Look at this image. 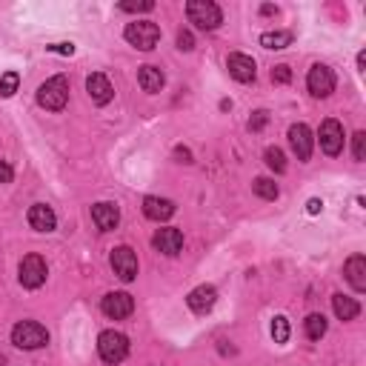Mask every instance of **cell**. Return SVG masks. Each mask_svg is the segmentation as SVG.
<instances>
[{
  "instance_id": "6da1fadb",
  "label": "cell",
  "mask_w": 366,
  "mask_h": 366,
  "mask_svg": "<svg viewBox=\"0 0 366 366\" xmlns=\"http://www.w3.org/2000/svg\"><path fill=\"white\" fill-rule=\"evenodd\" d=\"M186 15H189V23H195L198 29L203 32H212L224 23V12L217 4H212V0H189L186 4Z\"/></svg>"
},
{
  "instance_id": "7a4b0ae2",
  "label": "cell",
  "mask_w": 366,
  "mask_h": 366,
  "mask_svg": "<svg viewBox=\"0 0 366 366\" xmlns=\"http://www.w3.org/2000/svg\"><path fill=\"white\" fill-rule=\"evenodd\" d=\"M66 101H69V81H66L63 75L49 78V81L38 89V103H40L43 109H49V112H60V109L66 106Z\"/></svg>"
},
{
  "instance_id": "3957f363",
  "label": "cell",
  "mask_w": 366,
  "mask_h": 366,
  "mask_svg": "<svg viewBox=\"0 0 366 366\" xmlns=\"http://www.w3.org/2000/svg\"><path fill=\"white\" fill-rule=\"evenodd\" d=\"M123 38H126L135 49H140V52H152V49L158 46V40H161V29H158V23H152V21H135V23L126 26Z\"/></svg>"
},
{
  "instance_id": "277c9868",
  "label": "cell",
  "mask_w": 366,
  "mask_h": 366,
  "mask_svg": "<svg viewBox=\"0 0 366 366\" xmlns=\"http://www.w3.org/2000/svg\"><path fill=\"white\" fill-rule=\"evenodd\" d=\"M12 343L18 349H40L49 343V332L46 326H40L38 321H21L15 329H12Z\"/></svg>"
},
{
  "instance_id": "5b68a950",
  "label": "cell",
  "mask_w": 366,
  "mask_h": 366,
  "mask_svg": "<svg viewBox=\"0 0 366 366\" xmlns=\"http://www.w3.org/2000/svg\"><path fill=\"white\" fill-rule=\"evenodd\" d=\"M98 352H101V358H103V363H120L126 355H129V338L123 335V332H115V329H109V332H103L101 338H98Z\"/></svg>"
},
{
  "instance_id": "8992f818",
  "label": "cell",
  "mask_w": 366,
  "mask_h": 366,
  "mask_svg": "<svg viewBox=\"0 0 366 366\" xmlns=\"http://www.w3.org/2000/svg\"><path fill=\"white\" fill-rule=\"evenodd\" d=\"M307 86L312 92V98H329L335 92V75H332V69L324 66V63H315L309 69V75H307Z\"/></svg>"
},
{
  "instance_id": "52a82bcc",
  "label": "cell",
  "mask_w": 366,
  "mask_h": 366,
  "mask_svg": "<svg viewBox=\"0 0 366 366\" xmlns=\"http://www.w3.org/2000/svg\"><path fill=\"white\" fill-rule=\"evenodd\" d=\"M46 275H49V269H46V261L40 258V255H26L23 261H21V283L26 286V289H38V286H43L46 283Z\"/></svg>"
},
{
  "instance_id": "ba28073f",
  "label": "cell",
  "mask_w": 366,
  "mask_h": 366,
  "mask_svg": "<svg viewBox=\"0 0 366 366\" xmlns=\"http://www.w3.org/2000/svg\"><path fill=\"white\" fill-rule=\"evenodd\" d=\"M101 309H103L106 318L123 321V318H129L135 312V298L129 295V292H109V295L103 298V304H101Z\"/></svg>"
},
{
  "instance_id": "9c48e42d",
  "label": "cell",
  "mask_w": 366,
  "mask_h": 366,
  "mask_svg": "<svg viewBox=\"0 0 366 366\" xmlns=\"http://www.w3.org/2000/svg\"><path fill=\"white\" fill-rule=\"evenodd\" d=\"M318 137H321V149H324L329 158H335V155L343 152V126H341L335 118H329V120L321 123Z\"/></svg>"
},
{
  "instance_id": "30bf717a",
  "label": "cell",
  "mask_w": 366,
  "mask_h": 366,
  "mask_svg": "<svg viewBox=\"0 0 366 366\" xmlns=\"http://www.w3.org/2000/svg\"><path fill=\"white\" fill-rule=\"evenodd\" d=\"M112 269H115V275L120 278V280H135L137 278V255L129 249V246H118V249H112Z\"/></svg>"
},
{
  "instance_id": "8fae6325",
  "label": "cell",
  "mask_w": 366,
  "mask_h": 366,
  "mask_svg": "<svg viewBox=\"0 0 366 366\" xmlns=\"http://www.w3.org/2000/svg\"><path fill=\"white\" fill-rule=\"evenodd\" d=\"M289 143H292V152L298 155V161H309L312 158V132L307 123H295L289 129Z\"/></svg>"
},
{
  "instance_id": "7c38bea8",
  "label": "cell",
  "mask_w": 366,
  "mask_h": 366,
  "mask_svg": "<svg viewBox=\"0 0 366 366\" xmlns=\"http://www.w3.org/2000/svg\"><path fill=\"white\" fill-rule=\"evenodd\" d=\"M227 66H229V75H232L238 84H252V81H255V75H258L255 60H252L249 55H241V52L229 55Z\"/></svg>"
},
{
  "instance_id": "4fadbf2b",
  "label": "cell",
  "mask_w": 366,
  "mask_h": 366,
  "mask_svg": "<svg viewBox=\"0 0 366 366\" xmlns=\"http://www.w3.org/2000/svg\"><path fill=\"white\" fill-rule=\"evenodd\" d=\"M152 246H155L158 252H164V255L175 258V255L183 249V232H181V229H172V227L158 229V232H155V238H152Z\"/></svg>"
},
{
  "instance_id": "5bb4252c",
  "label": "cell",
  "mask_w": 366,
  "mask_h": 366,
  "mask_svg": "<svg viewBox=\"0 0 366 366\" xmlns=\"http://www.w3.org/2000/svg\"><path fill=\"white\" fill-rule=\"evenodd\" d=\"M86 89H89V98L98 106H106L115 98V89H112V84H109V78L103 75V72H92V75L86 78Z\"/></svg>"
},
{
  "instance_id": "9a60e30c",
  "label": "cell",
  "mask_w": 366,
  "mask_h": 366,
  "mask_svg": "<svg viewBox=\"0 0 366 366\" xmlns=\"http://www.w3.org/2000/svg\"><path fill=\"white\" fill-rule=\"evenodd\" d=\"M92 221L101 232H112L120 224V209L115 203H95L92 206Z\"/></svg>"
},
{
  "instance_id": "2e32d148",
  "label": "cell",
  "mask_w": 366,
  "mask_h": 366,
  "mask_svg": "<svg viewBox=\"0 0 366 366\" xmlns=\"http://www.w3.org/2000/svg\"><path fill=\"white\" fill-rule=\"evenodd\" d=\"M186 304H189V309L192 312H198V315H203V312H209L215 304H217V292H215V286H198V289H192L189 292V298H186Z\"/></svg>"
},
{
  "instance_id": "e0dca14e",
  "label": "cell",
  "mask_w": 366,
  "mask_h": 366,
  "mask_svg": "<svg viewBox=\"0 0 366 366\" xmlns=\"http://www.w3.org/2000/svg\"><path fill=\"white\" fill-rule=\"evenodd\" d=\"M29 227H32L35 232H52V229L57 227V217H55L52 206L35 203V206L29 209Z\"/></svg>"
},
{
  "instance_id": "ac0fdd59",
  "label": "cell",
  "mask_w": 366,
  "mask_h": 366,
  "mask_svg": "<svg viewBox=\"0 0 366 366\" xmlns=\"http://www.w3.org/2000/svg\"><path fill=\"white\" fill-rule=\"evenodd\" d=\"M143 215L149 217V221H169L175 215V203L166 200V198H143Z\"/></svg>"
},
{
  "instance_id": "d6986e66",
  "label": "cell",
  "mask_w": 366,
  "mask_h": 366,
  "mask_svg": "<svg viewBox=\"0 0 366 366\" xmlns=\"http://www.w3.org/2000/svg\"><path fill=\"white\" fill-rule=\"evenodd\" d=\"M343 275L355 292H366V258L363 255H352L343 266Z\"/></svg>"
},
{
  "instance_id": "ffe728a7",
  "label": "cell",
  "mask_w": 366,
  "mask_h": 366,
  "mask_svg": "<svg viewBox=\"0 0 366 366\" xmlns=\"http://www.w3.org/2000/svg\"><path fill=\"white\" fill-rule=\"evenodd\" d=\"M137 84H140V89H143V92L155 95V92H161V89H164L166 78H164V72H161L158 66H140V69H137Z\"/></svg>"
},
{
  "instance_id": "44dd1931",
  "label": "cell",
  "mask_w": 366,
  "mask_h": 366,
  "mask_svg": "<svg viewBox=\"0 0 366 366\" xmlns=\"http://www.w3.org/2000/svg\"><path fill=\"white\" fill-rule=\"evenodd\" d=\"M332 309H335V315L341 321H355L360 315V304L355 298H349V295H335L332 298Z\"/></svg>"
},
{
  "instance_id": "7402d4cb",
  "label": "cell",
  "mask_w": 366,
  "mask_h": 366,
  "mask_svg": "<svg viewBox=\"0 0 366 366\" xmlns=\"http://www.w3.org/2000/svg\"><path fill=\"white\" fill-rule=\"evenodd\" d=\"M304 329H307V338L309 341H321L324 335H326V318L324 315H309L307 321H304Z\"/></svg>"
},
{
  "instance_id": "603a6c76",
  "label": "cell",
  "mask_w": 366,
  "mask_h": 366,
  "mask_svg": "<svg viewBox=\"0 0 366 366\" xmlns=\"http://www.w3.org/2000/svg\"><path fill=\"white\" fill-rule=\"evenodd\" d=\"M289 43H292V32H266V35H261L263 49H286Z\"/></svg>"
},
{
  "instance_id": "cb8c5ba5",
  "label": "cell",
  "mask_w": 366,
  "mask_h": 366,
  "mask_svg": "<svg viewBox=\"0 0 366 366\" xmlns=\"http://www.w3.org/2000/svg\"><path fill=\"white\" fill-rule=\"evenodd\" d=\"M252 189H255V195L263 198V200H275V198H278V183L269 181V178H258V181L252 183Z\"/></svg>"
},
{
  "instance_id": "d4e9b609",
  "label": "cell",
  "mask_w": 366,
  "mask_h": 366,
  "mask_svg": "<svg viewBox=\"0 0 366 366\" xmlns=\"http://www.w3.org/2000/svg\"><path fill=\"white\" fill-rule=\"evenodd\" d=\"M263 158H266V166H269L272 172H278V175H283V172H286V158H283V152L278 149V146H269Z\"/></svg>"
},
{
  "instance_id": "484cf974",
  "label": "cell",
  "mask_w": 366,
  "mask_h": 366,
  "mask_svg": "<svg viewBox=\"0 0 366 366\" xmlns=\"http://www.w3.org/2000/svg\"><path fill=\"white\" fill-rule=\"evenodd\" d=\"M18 84H21L18 72H6V75L0 78V98H12L18 92Z\"/></svg>"
},
{
  "instance_id": "4316f807",
  "label": "cell",
  "mask_w": 366,
  "mask_h": 366,
  "mask_svg": "<svg viewBox=\"0 0 366 366\" xmlns=\"http://www.w3.org/2000/svg\"><path fill=\"white\" fill-rule=\"evenodd\" d=\"M272 338H275V343H286L289 341V321L283 315H278L272 321Z\"/></svg>"
},
{
  "instance_id": "83f0119b",
  "label": "cell",
  "mask_w": 366,
  "mask_h": 366,
  "mask_svg": "<svg viewBox=\"0 0 366 366\" xmlns=\"http://www.w3.org/2000/svg\"><path fill=\"white\" fill-rule=\"evenodd\" d=\"M355 161H366V132H355Z\"/></svg>"
},
{
  "instance_id": "f1b7e54d",
  "label": "cell",
  "mask_w": 366,
  "mask_h": 366,
  "mask_svg": "<svg viewBox=\"0 0 366 366\" xmlns=\"http://www.w3.org/2000/svg\"><path fill=\"white\" fill-rule=\"evenodd\" d=\"M272 81H275V84H289V81H292V69H289L286 63L275 66V69H272Z\"/></svg>"
},
{
  "instance_id": "f546056e",
  "label": "cell",
  "mask_w": 366,
  "mask_h": 366,
  "mask_svg": "<svg viewBox=\"0 0 366 366\" xmlns=\"http://www.w3.org/2000/svg\"><path fill=\"white\" fill-rule=\"evenodd\" d=\"M120 9L123 12H152L155 4H152V0H143V4H120Z\"/></svg>"
},
{
  "instance_id": "4dcf8cb0",
  "label": "cell",
  "mask_w": 366,
  "mask_h": 366,
  "mask_svg": "<svg viewBox=\"0 0 366 366\" xmlns=\"http://www.w3.org/2000/svg\"><path fill=\"white\" fill-rule=\"evenodd\" d=\"M266 120H269V112H263V109H261V112H255V115H252L249 129H252V132H261V129L266 126Z\"/></svg>"
},
{
  "instance_id": "1f68e13d",
  "label": "cell",
  "mask_w": 366,
  "mask_h": 366,
  "mask_svg": "<svg viewBox=\"0 0 366 366\" xmlns=\"http://www.w3.org/2000/svg\"><path fill=\"white\" fill-rule=\"evenodd\" d=\"M178 49H181V52H192V49H195L192 32H181V35H178Z\"/></svg>"
},
{
  "instance_id": "d6a6232c",
  "label": "cell",
  "mask_w": 366,
  "mask_h": 366,
  "mask_svg": "<svg viewBox=\"0 0 366 366\" xmlns=\"http://www.w3.org/2000/svg\"><path fill=\"white\" fill-rule=\"evenodd\" d=\"M12 178H15L12 166H9L6 161H0V183H12Z\"/></svg>"
},
{
  "instance_id": "836d02e7",
  "label": "cell",
  "mask_w": 366,
  "mask_h": 366,
  "mask_svg": "<svg viewBox=\"0 0 366 366\" xmlns=\"http://www.w3.org/2000/svg\"><path fill=\"white\" fill-rule=\"evenodd\" d=\"M49 52H57V55H75V46H72V43H55V46H49Z\"/></svg>"
},
{
  "instance_id": "e575fe53",
  "label": "cell",
  "mask_w": 366,
  "mask_h": 366,
  "mask_svg": "<svg viewBox=\"0 0 366 366\" xmlns=\"http://www.w3.org/2000/svg\"><path fill=\"white\" fill-rule=\"evenodd\" d=\"M321 209H324V200H318V198H312V200L307 203V212H309V215H318Z\"/></svg>"
},
{
  "instance_id": "d590c367",
  "label": "cell",
  "mask_w": 366,
  "mask_h": 366,
  "mask_svg": "<svg viewBox=\"0 0 366 366\" xmlns=\"http://www.w3.org/2000/svg\"><path fill=\"white\" fill-rule=\"evenodd\" d=\"M175 155H178V158H183V164H192V155H189V149H181V146H178V149H175Z\"/></svg>"
}]
</instances>
